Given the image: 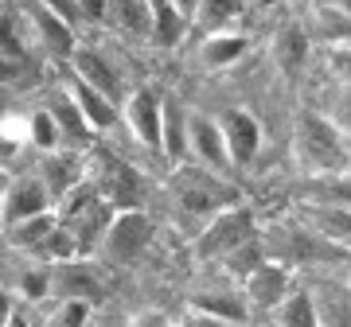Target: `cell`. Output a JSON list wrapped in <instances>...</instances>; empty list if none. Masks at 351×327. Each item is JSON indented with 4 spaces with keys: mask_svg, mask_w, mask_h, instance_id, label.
<instances>
[{
    "mask_svg": "<svg viewBox=\"0 0 351 327\" xmlns=\"http://www.w3.org/2000/svg\"><path fill=\"white\" fill-rule=\"evenodd\" d=\"M152 214L149 211H113V218L101 230V261L106 265H129L149 250L152 241Z\"/></svg>",
    "mask_w": 351,
    "mask_h": 327,
    "instance_id": "obj_5",
    "label": "cell"
},
{
    "mask_svg": "<svg viewBox=\"0 0 351 327\" xmlns=\"http://www.w3.org/2000/svg\"><path fill=\"white\" fill-rule=\"evenodd\" d=\"M24 133H27V144H36L39 152L63 148V137H59V129H55L47 109H32V114L24 117Z\"/></svg>",
    "mask_w": 351,
    "mask_h": 327,
    "instance_id": "obj_28",
    "label": "cell"
},
{
    "mask_svg": "<svg viewBox=\"0 0 351 327\" xmlns=\"http://www.w3.org/2000/svg\"><path fill=\"white\" fill-rule=\"evenodd\" d=\"M27 75V55L24 51H0V86L20 82Z\"/></svg>",
    "mask_w": 351,
    "mask_h": 327,
    "instance_id": "obj_30",
    "label": "cell"
},
{
    "mask_svg": "<svg viewBox=\"0 0 351 327\" xmlns=\"http://www.w3.org/2000/svg\"><path fill=\"white\" fill-rule=\"evenodd\" d=\"M47 285H51V269L47 265L27 269L24 280H20V296H24V300H39V296H47Z\"/></svg>",
    "mask_w": 351,
    "mask_h": 327,
    "instance_id": "obj_31",
    "label": "cell"
},
{
    "mask_svg": "<svg viewBox=\"0 0 351 327\" xmlns=\"http://www.w3.org/2000/svg\"><path fill=\"white\" fill-rule=\"evenodd\" d=\"M180 327H230V324L215 319V315H203V312H188V319H184Z\"/></svg>",
    "mask_w": 351,
    "mask_h": 327,
    "instance_id": "obj_33",
    "label": "cell"
},
{
    "mask_svg": "<svg viewBox=\"0 0 351 327\" xmlns=\"http://www.w3.org/2000/svg\"><path fill=\"white\" fill-rule=\"evenodd\" d=\"M4 211H0V222L4 226H16V222H24V218H36L43 211H55V202H51L47 187H43V179L36 172H24V176L8 179V191H4Z\"/></svg>",
    "mask_w": 351,
    "mask_h": 327,
    "instance_id": "obj_12",
    "label": "cell"
},
{
    "mask_svg": "<svg viewBox=\"0 0 351 327\" xmlns=\"http://www.w3.org/2000/svg\"><path fill=\"white\" fill-rule=\"evenodd\" d=\"M277 0H246V8H274Z\"/></svg>",
    "mask_w": 351,
    "mask_h": 327,
    "instance_id": "obj_37",
    "label": "cell"
},
{
    "mask_svg": "<svg viewBox=\"0 0 351 327\" xmlns=\"http://www.w3.org/2000/svg\"><path fill=\"white\" fill-rule=\"evenodd\" d=\"M0 230H4V222H0Z\"/></svg>",
    "mask_w": 351,
    "mask_h": 327,
    "instance_id": "obj_41",
    "label": "cell"
},
{
    "mask_svg": "<svg viewBox=\"0 0 351 327\" xmlns=\"http://www.w3.org/2000/svg\"><path fill=\"white\" fill-rule=\"evenodd\" d=\"M86 187L110 211H141V199H145L141 176L113 156H86Z\"/></svg>",
    "mask_w": 351,
    "mask_h": 327,
    "instance_id": "obj_4",
    "label": "cell"
},
{
    "mask_svg": "<svg viewBox=\"0 0 351 327\" xmlns=\"http://www.w3.org/2000/svg\"><path fill=\"white\" fill-rule=\"evenodd\" d=\"M188 156H195L199 160V168H207V172H223L230 168V160H226V148H223V137H219V125H215L211 117L203 114H188Z\"/></svg>",
    "mask_w": 351,
    "mask_h": 327,
    "instance_id": "obj_16",
    "label": "cell"
},
{
    "mask_svg": "<svg viewBox=\"0 0 351 327\" xmlns=\"http://www.w3.org/2000/svg\"><path fill=\"white\" fill-rule=\"evenodd\" d=\"M191 312L215 315V319H223V324H230V327H242L250 319L246 300L234 296V292H195V296H191Z\"/></svg>",
    "mask_w": 351,
    "mask_h": 327,
    "instance_id": "obj_22",
    "label": "cell"
},
{
    "mask_svg": "<svg viewBox=\"0 0 351 327\" xmlns=\"http://www.w3.org/2000/svg\"><path fill=\"white\" fill-rule=\"evenodd\" d=\"M43 109L51 114V121H55V129H59V137H63V148H66V144H71L75 152H82V148H86V140L94 137V133H90V129H86V121L78 117L75 101L66 98V90L59 94V98H51L47 105H43Z\"/></svg>",
    "mask_w": 351,
    "mask_h": 327,
    "instance_id": "obj_20",
    "label": "cell"
},
{
    "mask_svg": "<svg viewBox=\"0 0 351 327\" xmlns=\"http://www.w3.org/2000/svg\"><path fill=\"white\" fill-rule=\"evenodd\" d=\"M254 234H258L254 230V214L246 207H226L215 218H207L203 234L195 238V261H223L226 253H234Z\"/></svg>",
    "mask_w": 351,
    "mask_h": 327,
    "instance_id": "obj_7",
    "label": "cell"
},
{
    "mask_svg": "<svg viewBox=\"0 0 351 327\" xmlns=\"http://www.w3.org/2000/svg\"><path fill=\"white\" fill-rule=\"evenodd\" d=\"M269 319H274V327H324L313 292H304V289H289L281 296V304L269 312Z\"/></svg>",
    "mask_w": 351,
    "mask_h": 327,
    "instance_id": "obj_21",
    "label": "cell"
},
{
    "mask_svg": "<svg viewBox=\"0 0 351 327\" xmlns=\"http://www.w3.org/2000/svg\"><path fill=\"white\" fill-rule=\"evenodd\" d=\"M12 308H16L12 292H8L4 285H0V327H4V319H8V315H12Z\"/></svg>",
    "mask_w": 351,
    "mask_h": 327,
    "instance_id": "obj_34",
    "label": "cell"
},
{
    "mask_svg": "<svg viewBox=\"0 0 351 327\" xmlns=\"http://www.w3.org/2000/svg\"><path fill=\"white\" fill-rule=\"evenodd\" d=\"M246 308H254V312H274L277 304H281V296H285L289 289H293V277H289V265L274 261V257H262V261L254 265L250 273H246Z\"/></svg>",
    "mask_w": 351,
    "mask_h": 327,
    "instance_id": "obj_11",
    "label": "cell"
},
{
    "mask_svg": "<svg viewBox=\"0 0 351 327\" xmlns=\"http://www.w3.org/2000/svg\"><path fill=\"white\" fill-rule=\"evenodd\" d=\"M63 90H66V98L75 101L78 117L86 121V129L94 133V137H98V133H110V129H117V105H113V101H106L98 90H90L86 82H78L75 75H66Z\"/></svg>",
    "mask_w": 351,
    "mask_h": 327,
    "instance_id": "obj_17",
    "label": "cell"
},
{
    "mask_svg": "<svg viewBox=\"0 0 351 327\" xmlns=\"http://www.w3.org/2000/svg\"><path fill=\"white\" fill-rule=\"evenodd\" d=\"M176 179H172V191H176V202L184 207L188 214H199V218H215L219 211L226 207H239V191L234 183H226L223 176H215L199 164H180L172 168Z\"/></svg>",
    "mask_w": 351,
    "mask_h": 327,
    "instance_id": "obj_2",
    "label": "cell"
},
{
    "mask_svg": "<svg viewBox=\"0 0 351 327\" xmlns=\"http://www.w3.org/2000/svg\"><path fill=\"white\" fill-rule=\"evenodd\" d=\"M152 24H149V39L156 43L160 51H172V47H180L184 43V36H188V20L176 12L172 4L164 0L160 8H152Z\"/></svg>",
    "mask_w": 351,
    "mask_h": 327,
    "instance_id": "obj_24",
    "label": "cell"
},
{
    "mask_svg": "<svg viewBox=\"0 0 351 327\" xmlns=\"http://www.w3.org/2000/svg\"><path fill=\"white\" fill-rule=\"evenodd\" d=\"M250 51V39L242 31H211V36L199 43V63L207 70H230L234 63H242V55Z\"/></svg>",
    "mask_w": 351,
    "mask_h": 327,
    "instance_id": "obj_19",
    "label": "cell"
},
{
    "mask_svg": "<svg viewBox=\"0 0 351 327\" xmlns=\"http://www.w3.org/2000/svg\"><path fill=\"white\" fill-rule=\"evenodd\" d=\"M20 20H24L27 31L36 36L39 51H47L51 59H59V63H66L71 51L78 47V31L66 27L63 20L51 12V8H43L39 0H20Z\"/></svg>",
    "mask_w": 351,
    "mask_h": 327,
    "instance_id": "obj_9",
    "label": "cell"
},
{
    "mask_svg": "<svg viewBox=\"0 0 351 327\" xmlns=\"http://www.w3.org/2000/svg\"><path fill=\"white\" fill-rule=\"evenodd\" d=\"M90 319H94V308H90V304L63 300L55 312L47 315V324H43V327H86Z\"/></svg>",
    "mask_w": 351,
    "mask_h": 327,
    "instance_id": "obj_29",
    "label": "cell"
},
{
    "mask_svg": "<svg viewBox=\"0 0 351 327\" xmlns=\"http://www.w3.org/2000/svg\"><path fill=\"white\" fill-rule=\"evenodd\" d=\"M274 63L281 75H301L304 63H308V51H313V36H308V27L301 20H285V24L274 31Z\"/></svg>",
    "mask_w": 351,
    "mask_h": 327,
    "instance_id": "obj_18",
    "label": "cell"
},
{
    "mask_svg": "<svg viewBox=\"0 0 351 327\" xmlns=\"http://www.w3.org/2000/svg\"><path fill=\"white\" fill-rule=\"evenodd\" d=\"M36 176L43 179L51 202L66 199L71 191L86 179V152H75V148H55V152H43Z\"/></svg>",
    "mask_w": 351,
    "mask_h": 327,
    "instance_id": "obj_13",
    "label": "cell"
},
{
    "mask_svg": "<svg viewBox=\"0 0 351 327\" xmlns=\"http://www.w3.org/2000/svg\"><path fill=\"white\" fill-rule=\"evenodd\" d=\"M59 202H63V207H55L59 226L71 234L78 257H90V250H98L101 230H106V222L113 218V211L86 187V179H82V183H78V187L71 191L66 199H59Z\"/></svg>",
    "mask_w": 351,
    "mask_h": 327,
    "instance_id": "obj_3",
    "label": "cell"
},
{
    "mask_svg": "<svg viewBox=\"0 0 351 327\" xmlns=\"http://www.w3.org/2000/svg\"><path fill=\"white\" fill-rule=\"evenodd\" d=\"M168 4H172L176 12L188 20V27H191V12H195V0H168Z\"/></svg>",
    "mask_w": 351,
    "mask_h": 327,
    "instance_id": "obj_35",
    "label": "cell"
},
{
    "mask_svg": "<svg viewBox=\"0 0 351 327\" xmlns=\"http://www.w3.org/2000/svg\"><path fill=\"white\" fill-rule=\"evenodd\" d=\"M215 125H219L230 168H250L258 160V152H262V121L250 109H223V117Z\"/></svg>",
    "mask_w": 351,
    "mask_h": 327,
    "instance_id": "obj_8",
    "label": "cell"
},
{
    "mask_svg": "<svg viewBox=\"0 0 351 327\" xmlns=\"http://www.w3.org/2000/svg\"><path fill=\"white\" fill-rule=\"evenodd\" d=\"M313 20H316V24L308 27V36L316 31V39H320V43L343 47V39H348V8H343L339 0H332V4H320Z\"/></svg>",
    "mask_w": 351,
    "mask_h": 327,
    "instance_id": "obj_26",
    "label": "cell"
},
{
    "mask_svg": "<svg viewBox=\"0 0 351 327\" xmlns=\"http://www.w3.org/2000/svg\"><path fill=\"white\" fill-rule=\"evenodd\" d=\"M86 327H98V324H94V319H90V324H86Z\"/></svg>",
    "mask_w": 351,
    "mask_h": 327,
    "instance_id": "obj_40",
    "label": "cell"
},
{
    "mask_svg": "<svg viewBox=\"0 0 351 327\" xmlns=\"http://www.w3.org/2000/svg\"><path fill=\"white\" fill-rule=\"evenodd\" d=\"M4 327H32V324H27V315L20 312V308H12V315L4 319Z\"/></svg>",
    "mask_w": 351,
    "mask_h": 327,
    "instance_id": "obj_36",
    "label": "cell"
},
{
    "mask_svg": "<svg viewBox=\"0 0 351 327\" xmlns=\"http://www.w3.org/2000/svg\"><path fill=\"white\" fill-rule=\"evenodd\" d=\"M293 140H297V156H301L313 172L320 176H339L348 168V144H343V133H339L324 114L316 109H304L293 125Z\"/></svg>",
    "mask_w": 351,
    "mask_h": 327,
    "instance_id": "obj_1",
    "label": "cell"
},
{
    "mask_svg": "<svg viewBox=\"0 0 351 327\" xmlns=\"http://www.w3.org/2000/svg\"><path fill=\"white\" fill-rule=\"evenodd\" d=\"M117 125H125L145 148H156V125H160V98L149 86L125 90V98L117 105Z\"/></svg>",
    "mask_w": 351,
    "mask_h": 327,
    "instance_id": "obj_14",
    "label": "cell"
},
{
    "mask_svg": "<svg viewBox=\"0 0 351 327\" xmlns=\"http://www.w3.org/2000/svg\"><path fill=\"white\" fill-rule=\"evenodd\" d=\"M106 20H113L117 24V31H125V36H137V39H149V4L145 0H110V16Z\"/></svg>",
    "mask_w": 351,
    "mask_h": 327,
    "instance_id": "obj_25",
    "label": "cell"
},
{
    "mask_svg": "<svg viewBox=\"0 0 351 327\" xmlns=\"http://www.w3.org/2000/svg\"><path fill=\"white\" fill-rule=\"evenodd\" d=\"M133 327H164V324H160V319H152V315H145V319H137Z\"/></svg>",
    "mask_w": 351,
    "mask_h": 327,
    "instance_id": "obj_38",
    "label": "cell"
},
{
    "mask_svg": "<svg viewBox=\"0 0 351 327\" xmlns=\"http://www.w3.org/2000/svg\"><path fill=\"white\" fill-rule=\"evenodd\" d=\"M66 66H71V75H75L78 82H86V86H90V90H98L106 101L121 105V98H125V86H121V70H117V66H113L98 47H82V43H78V47L71 51Z\"/></svg>",
    "mask_w": 351,
    "mask_h": 327,
    "instance_id": "obj_10",
    "label": "cell"
},
{
    "mask_svg": "<svg viewBox=\"0 0 351 327\" xmlns=\"http://www.w3.org/2000/svg\"><path fill=\"white\" fill-rule=\"evenodd\" d=\"M242 12H246V0H195L191 27H203L207 36L211 31H226Z\"/></svg>",
    "mask_w": 351,
    "mask_h": 327,
    "instance_id": "obj_23",
    "label": "cell"
},
{
    "mask_svg": "<svg viewBox=\"0 0 351 327\" xmlns=\"http://www.w3.org/2000/svg\"><path fill=\"white\" fill-rule=\"evenodd\" d=\"M156 152H160L164 160L172 164V168L188 164V109H184V101L172 98V94H164V98H160Z\"/></svg>",
    "mask_w": 351,
    "mask_h": 327,
    "instance_id": "obj_15",
    "label": "cell"
},
{
    "mask_svg": "<svg viewBox=\"0 0 351 327\" xmlns=\"http://www.w3.org/2000/svg\"><path fill=\"white\" fill-rule=\"evenodd\" d=\"M51 269V285L47 296L55 300H78V304H101L106 292H110V280H106V269L90 257H71V261L47 265Z\"/></svg>",
    "mask_w": 351,
    "mask_h": 327,
    "instance_id": "obj_6",
    "label": "cell"
},
{
    "mask_svg": "<svg viewBox=\"0 0 351 327\" xmlns=\"http://www.w3.org/2000/svg\"><path fill=\"white\" fill-rule=\"evenodd\" d=\"M8 179H12V176H8V172L0 168V199H4V191H8Z\"/></svg>",
    "mask_w": 351,
    "mask_h": 327,
    "instance_id": "obj_39",
    "label": "cell"
},
{
    "mask_svg": "<svg viewBox=\"0 0 351 327\" xmlns=\"http://www.w3.org/2000/svg\"><path fill=\"white\" fill-rule=\"evenodd\" d=\"M78 4V20L82 24H101L110 16V0H75Z\"/></svg>",
    "mask_w": 351,
    "mask_h": 327,
    "instance_id": "obj_32",
    "label": "cell"
},
{
    "mask_svg": "<svg viewBox=\"0 0 351 327\" xmlns=\"http://www.w3.org/2000/svg\"><path fill=\"white\" fill-rule=\"evenodd\" d=\"M55 226H59V222H55V211H43V214H36V218H24V222H16V226H4V230L12 234V246L39 253V246L51 238V230H55Z\"/></svg>",
    "mask_w": 351,
    "mask_h": 327,
    "instance_id": "obj_27",
    "label": "cell"
}]
</instances>
